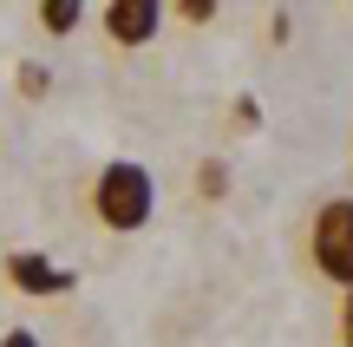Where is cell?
Here are the masks:
<instances>
[{"mask_svg": "<svg viewBox=\"0 0 353 347\" xmlns=\"http://www.w3.org/2000/svg\"><path fill=\"white\" fill-rule=\"evenodd\" d=\"M92 217L112 236H138L144 223L157 217V177L138 157H112V164L92 177Z\"/></svg>", "mask_w": 353, "mask_h": 347, "instance_id": "cell-1", "label": "cell"}, {"mask_svg": "<svg viewBox=\"0 0 353 347\" xmlns=\"http://www.w3.org/2000/svg\"><path fill=\"white\" fill-rule=\"evenodd\" d=\"M99 26H105L112 46L138 52V46H151V39L170 26V7H164V0H112V7L99 13Z\"/></svg>", "mask_w": 353, "mask_h": 347, "instance_id": "cell-3", "label": "cell"}, {"mask_svg": "<svg viewBox=\"0 0 353 347\" xmlns=\"http://www.w3.org/2000/svg\"><path fill=\"white\" fill-rule=\"evenodd\" d=\"M79 20H85V7H79V0H39V26H46L52 39L79 33Z\"/></svg>", "mask_w": 353, "mask_h": 347, "instance_id": "cell-5", "label": "cell"}, {"mask_svg": "<svg viewBox=\"0 0 353 347\" xmlns=\"http://www.w3.org/2000/svg\"><path fill=\"white\" fill-rule=\"evenodd\" d=\"M0 347H46V341H39L33 328H7V335H0Z\"/></svg>", "mask_w": 353, "mask_h": 347, "instance_id": "cell-8", "label": "cell"}, {"mask_svg": "<svg viewBox=\"0 0 353 347\" xmlns=\"http://www.w3.org/2000/svg\"><path fill=\"white\" fill-rule=\"evenodd\" d=\"M13 86H20L26 99H46V66H33V59H26L20 72H13Z\"/></svg>", "mask_w": 353, "mask_h": 347, "instance_id": "cell-7", "label": "cell"}, {"mask_svg": "<svg viewBox=\"0 0 353 347\" xmlns=\"http://www.w3.org/2000/svg\"><path fill=\"white\" fill-rule=\"evenodd\" d=\"M307 269L321 275L327 288H353V197H327V204H314V217H307Z\"/></svg>", "mask_w": 353, "mask_h": 347, "instance_id": "cell-2", "label": "cell"}, {"mask_svg": "<svg viewBox=\"0 0 353 347\" xmlns=\"http://www.w3.org/2000/svg\"><path fill=\"white\" fill-rule=\"evenodd\" d=\"M203 197H210V204L223 197V164H203Z\"/></svg>", "mask_w": 353, "mask_h": 347, "instance_id": "cell-9", "label": "cell"}, {"mask_svg": "<svg viewBox=\"0 0 353 347\" xmlns=\"http://www.w3.org/2000/svg\"><path fill=\"white\" fill-rule=\"evenodd\" d=\"M170 13H176V26H210V20H216L223 7H216V0H176Z\"/></svg>", "mask_w": 353, "mask_h": 347, "instance_id": "cell-6", "label": "cell"}, {"mask_svg": "<svg viewBox=\"0 0 353 347\" xmlns=\"http://www.w3.org/2000/svg\"><path fill=\"white\" fill-rule=\"evenodd\" d=\"M341 347H353V288L341 295Z\"/></svg>", "mask_w": 353, "mask_h": 347, "instance_id": "cell-10", "label": "cell"}, {"mask_svg": "<svg viewBox=\"0 0 353 347\" xmlns=\"http://www.w3.org/2000/svg\"><path fill=\"white\" fill-rule=\"evenodd\" d=\"M7 282L20 288V295H33V301H59V295L79 288V275L59 269V262H46L39 249H13V256H7Z\"/></svg>", "mask_w": 353, "mask_h": 347, "instance_id": "cell-4", "label": "cell"}]
</instances>
